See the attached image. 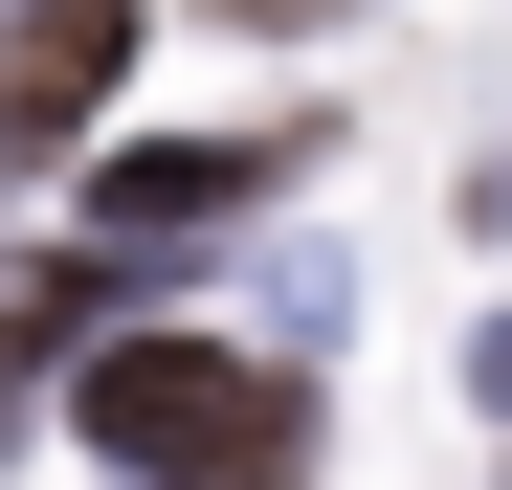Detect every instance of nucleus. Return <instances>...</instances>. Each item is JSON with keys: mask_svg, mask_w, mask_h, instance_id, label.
Returning a JSON list of instances; mask_svg holds the SVG:
<instances>
[{"mask_svg": "<svg viewBox=\"0 0 512 490\" xmlns=\"http://www.w3.org/2000/svg\"><path fill=\"white\" fill-rule=\"evenodd\" d=\"M90 335H112V245H90V268H23V290H0V446H23V401L90 357Z\"/></svg>", "mask_w": 512, "mask_h": 490, "instance_id": "4", "label": "nucleus"}, {"mask_svg": "<svg viewBox=\"0 0 512 490\" xmlns=\"http://www.w3.org/2000/svg\"><path fill=\"white\" fill-rule=\"evenodd\" d=\"M112 90H134V23H112V0H45V23L0 45V201H23V179H45V156L90 134Z\"/></svg>", "mask_w": 512, "mask_h": 490, "instance_id": "2", "label": "nucleus"}, {"mask_svg": "<svg viewBox=\"0 0 512 490\" xmlns=\"http://www.w3.org/2000/svg\"><path fill=\"white\" fill-rule=\"evenodd\" d=\"M67 446L112 490H290L312 468V379L223 357V335H90L67 357Z\"/></svg>", "mask_w": 512, "mask_h": 490, "instance_id": "1", "label": "nucleus"}, {"mask_svg": "<svg viewBox=\"0 0 512 490\" xmlns=\"http://www.w3.org/2000/svg\"><path fill=\"white\" fill-rule=\"evenodd\" d=\"M201 23H268V45H290V23H334V0H201Z\"/></svg>", "mask_w": 512, "mask_h": 490, "instance_id": "5", "label": "nucleus"}, {"mask_svg": "<svg viewBox=\"0 0 512 490\" xmlns=\"http://www.w3.org/2000/svg\"><path fill=\"white\" fill-rule=\"evenodd\" d=\"M268 179H290V134H134L112 179H90V223L112 245H201V223H245Z\"/></svg>", "mask_w": 512, "mask_h": 490, "instance_id": "3", "label": "nucleus"}]
</instances>
